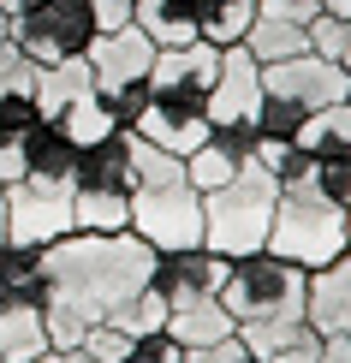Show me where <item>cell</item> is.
Here are the masks:
<instances>
[{"mask_svg":"<svg viewBox=\"0 0 351 363\" xmlns=\"http://www.w3.org/2000/svg\"><path fill=\"white\" fill-rule=\"evenodd\" d=\"M0 6H6L12 18H18V12H30V6H42V0H0Z\"/></svg>","mask_w":351,"mask_h":363,"instance_id":"74e56055","label":"cell"},{"mask_svg":"<svg viewBox=\"0 0 351 363\" xmlns=\"http://www.w3.org/2000/svg\"><path fill=\"white\" fill-rule=\"evenodd\" d=\"M310 54H322V60H340V42H345V18H333V12H316L310 24Z\"/></svg>","mask_w":351,"mask_h":363,"instance_id":"1f68e13d","label":"cell"},{"mask_svg":"<svg viewBox=\"0 0 351 363\" xmlns=\"http://www.w3.org/2000/svg\"><path fill=\"white\" fill-rule=\"evenodd\" d=\"M215 72H221V48L196 36V42H185V48H155L149 84H173V89H196V96H208Z\"/></svg>","mask_w":351,"mask_h":363,"instance_id":"2e32d148","label":"cell"},{"mask_svg":"<svg viewBox=\"0 0 351 363\" xmlns=\"http://www.w3.org/2000/svg\"><path fill=\"white\" fill-rule=\"evenodd\" d=\"M303 322H310L322 340L351 328V250H340V256H333V262H322V268H310Z\"/></svg>","mask_w":351,"mask_h":363,"instance_id":"5bb4252c","label":"cell"},{"mask_svg":"<svg viewBox=\"0 0 351 363\" xmlns=\"http://www.w3.org/2000/svg\"><path fill=\"white\" fill-rule=\"evenodd\" d=\"M292 143L303 149V155H316V161H351V101L316 108Z\"/></svg>","mask_w":351,"mask_h":363,"instance_id":"ffe728a7","label":"cell"},{"mask_svg":"<svg viewBox=\"0 0 351 363\" xmlns=\"http://www.w3.org/2000/svg\"><path fill=\"white\" fill-rule=\"evenodd\" d=\"M322 363H351V328H345V334H328V340H322Z\"/></svg>","mask_w":351,"mask_h":363,"instance_id":"836d02e7","label":"cell"},{"mask_svg":"<svg viewBox=\"0 0 351 363\" xmlns=\"http://www.w3.org/2000/svg\"><path fill=\"white\" fill-rule=\"evenodd\" d=\"M78 352H89L96 363H126V352H131V334H119L113 322H96L89 334L78 340Z\"/></svg>","mask_w":351,"mask_h":363,"instance_id":"f1b7e54d","label":"cell"},{"mask_svg":"<svg viewBox=\"0 0 351 363\" xmlns=\"http://www.w3.org/2000/svg\"><path fill=\"white\" fill-rule=\"evenodd\" d=\"M155 274V250L137 233H66L60 245L42 250V322L48 345L66 352L96 322L143 292Z\"/></svg>","mask_w":351,"mask_h":363,"instance_id":"6da1fadb","label":"cell"},{"mask_svg":"<svg viewBox=\"0 0 351 363\" xmlns=\"http://www.w3.org/2000/svg\"><path fill=\"white\" fill-rule=\"evenodd\" d=\"M274 256H286V262L298 268H322L333 256L345 250V208L328 203L316 185H298V191H280V203H274V226H268V245Z\"/></svg>","mask_w":351,"mask_h":363,"instance_id":"52a82bcc","label":"cell"},{"mask_svg":"<svg viewBox=\"0 0 351 363\" xmlns=\"http://www.w3.org/2000/svg\"><path fill=\"white\" fill-rule=\"evenodd\" d=\"M316 191H322L328 203L351 208V161H316Z\"/></svg>","mask_w":351,"mask_h":363,"instance_id":"d6a6232c","label":"cell"},{"mask_svg":"<svg viewBox=\"0 0 351 363\" xmlns=\"http://www.w3.org/2000/svg\"><path fill=\"white\" fill-rule=\"evenodd\" d=\"M185 363H262V357H256L250 345L238 340V328H233V334H226V340H208V345H191V352H185Z\"/></svg>","mask_w":351,"mask_h":363,"instance_id":"f546056e","label":"cell"},{"mask_svg":"<svg viewBox=\"0 0 351 363\" xmlns=\"http://www.w3.org/2000/svg\"><path fill=\"white\" fill-rule=\"evenodd\" d=\"M6 36H12V12L0 6V42H6Z\"/></svg>","mask_w":351,"mask_h":363,"instance_id":"ab89813d","label":"cell"},{"mask_svg":"<svg viewBox=\"0 0 351 363\" xmlns=\"http://www.w3.org/2000/svg\"><path fill=\"white\" fill-rule=\"evenodd\" d=\"M340 66H345V78H351V18H345V42H340Z\"/></svg>","mask_w":351,"mask_h":363,"instance_id":"8d00e7d4","label":"cell"},{"mask_svg":"<svg viewBox=\"0 0 351 363\" xmlns=\"http://www.w3.org/2000/svg\"><path fill=\"white\" fill-rule=\"evenodd\" d=\"M244 54H250L256 66H274V60L310 54V30L292 24V18H274V12H256L250 30H244Z\"/></svg>","mask_w":351,"mask_h":363,"instance_id":"44dd1931","label":"cell"},{"mask_svg":"<svg viewBox=\"0 0 351 363\" xmlns=\"http://www.w3.org/2000/svg\"><path fill=\"white\" fill-rule=\"evenodd\" d=\"M78 155L84 149L72 143L66 125L36 119L24 131V149H18V179H78Z\"/></svg>","mask_w":351,"mask_h":363,"instance_id":"9a60e30c","label":"cell"},{"mask_svg":"<svg viewBox=\"0 0 351 363\" xmlns=\"http://www.w3.org/2000/svg\"><path fill=\"white\" fill-rule=\"evenodd\" d=\"M303 292H310V268L286 262L274 250H256V256H233L226 262V280L215 298L233 315V328H250V322H298Z\"/></svg>","mask_w":351,"mask_h":363,"instance_id":"5b68a950","label":"cell"},{"mask_svg":"<svg viewBox=\"0 0 351 363\" xmlns=\"http://www.w3.org/2000/svg\"><path fill=\"white\" fill-rule=\"evenodd\" d=\"M345 96H351V78H345L340 60H322V54L274 60V66H262V108H256V131H262V138L292 143L316 108H333V101H345Z\"/></svg>","mask_w":351,"mask_h":363,"instance_id":"3957f363","label":"cell"},{"mask_svg":"<svg viewBox=\"0 0 351 363\" xmlns=\"http://www.w3.org/2000/svg\"><path fill=\"white\" fill-rule=\"evenodd\" d=\"M84 60H89V72H96V89L108 96V89H119V84L149 78V66H155V42H149L137 24H126V30H96L89 48H84Z\"/></svg>","mask_w":351,"mask_h":363,"instance_id":"4fadbf2b","label":"cell"},{"mask_svg":"<svg viewBox=\"0 0 351 363\" xmlns=\"http://www.w3.org/2000/svg\"><path fill=\"white\" fill-rule=\"evenodd\" d=\"M345 250H351V208H345Z\"/></svg>","mask_w":351,"mask_h":363,"instance_id":"60d3db41","label":"cell"},{"mask_svg":"<svg viewBox=\"0 0 351 363\" xmlns=\"http://www.w3.org/2000/svg\"><path fill=\"white\" fill-rule=\"evenodd\" d=\"M42 352H54L42 304H6L0 310V363H36Z\"/></svg>","mask_w":351,"mask_h":363,"instance_id":"d6986e66","label":"cell"},{"mask_svg":"<svg viewBox=\"0 0 351 363\" xmlns=\"http://www.w3.org/2000/svg\"><path fill=\"white\" fill-rule=\"evenodd\" d=\"M96 89V72H89V60H60V66H36V78H30V96H36V113L42 119H60L78 96Z\"/></svg>","mask_w":351,"mask_h":363,"instance_id":"e0dca14e","label":"cell"},{"mask_svg":"<svg viewBox=\"0 0 351 363\" xmlns=\"http://www.w3.org/2000/svg\"><path fill=\"white\" fill-rule=\"evenodd\" d=\"M54 125H66L78 149H89V143H101V138H108V131H119V125H113V113H108V96H101V89H89V96H78V101H72L66 113L54 119Z\"/></svg>","mask_w":351,"mask_h":363,"instance_id":"484cf974","label":"cell"},{"mask_svg":"<svg viewBox=\"0 0 351 363\" xmlns=\"http://www.w3.org/2000/svg\"><path fill=\"white\" fill-rule=\"evenodd\" d=\"M262 108V66L244 54V42L221 48V72L208 84V125H256Z\"/></svg>","mask_w":351,"mask_h":363,"instance_id":"7c38bea8","label":"cell"},{"mask_svg":"<svg viewBox=\"0 0 351 363\" xmlns=\"http://www.w3.org/2000/svg\"><path fill=\"white\" fill-rule=\"evenodd\" d=\"M6 304H42V250L0 245V310Z\"/></svg>","mask_w":351,"mask_h":363,"instance_id":"7402d4cb","label":"cell"},{"mask_svg":"<svg viewBox=\"0 0 351 363\" xmlns=\"http://www.w3.org/2000/svg\"><path fill=\"white\" fill-rule=\"evenodd\" d=\"M131 131H108L78 155L72 226L78 233H131Z\"/></svg>","mask_w":351,"mask_h":363,"instance_id":"8992f818","label":"cell"},{"mask_svg":"<svg viewBox=\"0 0 351 363\" xmlns=\"http://www.w3.org/2000/svg\"><path fill=\"white\" fill-rule=\"evenodd\" d=\"M143 108H149V78H137V84H119V89H108V113H113V125H119V131H137Z\"/></svg>","mask_w":351,"mask_h":363,"instance_id":"83f0119b","label":"cell"},{"mask_svg":"<svg viewBox=\"0 0 351 363\" xmlns=\"http://www.w3.org/2000/svg\"><path fill=\"white\" fill-rule=\"evenodd\" d=\"M226 280V256L191 245V250H155V274L149 286L167 298V310H185V304H203V298H215Z\"/></svg>","mask_w":351,"mask_h":363,"instance_id":"8fae6325","label":"cell"},{"mask_svg":"<svg viewBox=\"0 0 351 363\" xmlns=\"http://www.w3.org/2000/svg\"><path fill=\"white\" fill-rule=\"evenodd\" d=\"M72 226V179H12L6 185V245L48 250Z\"/></svg>","mask_w":351,"mask_h":363,"instance_id":"9c48e42d","label":"cell"},{"mask_svg":"<svg viewBox=\"0 0 351 363\" xmlns=\"http://www.w3.org/2000/svg\"><path fill=\"white\" fill-rule=\"evenodd\" d=\"M268 363H322V345H303V352H286V357H268Z\"/></svg>","mask_w":351,"mask_h":363,"instance_id":"d590c367","label":"cell"},{"mask_svg":"<svg viewBox=\"0 0 351 363\" xmlns=\"http://www.w3.org/2000/svg\"><path fill=\"white\" fill-rule=\"evenodd\" d=\"M131 233L149 250L203 245V191L185 179V161L143 138L131 143Z\"/></svg>","mask_w":351,"mask_h":363,"instance_id":"7a4b0ae2","label":"cell"},{"mask_svg":"<svg viewBox=\"0 0 351 363\" xmlns=\"http://www.w3.org/2000/svg\"><path fill=\"white\" fill-rule=\"evenodd\" d=\"M208 131H215L208 125V96L173 89V84H149V108H143V119H137L131 138H143V143H155V149H167V155L185 161Z\"/></svg>","mask_w":351,"mask_h":363,"instance_id":"30bf717a","label":"cell"},{"mask_svg":"<svg viewBox=\"0 0 351 363\" xmlns=\"http://www.w3.org/2000/svg\"><path fill=\"white\" fill-rule=\"evenodd\" d=\"M238 340L250 345L262 363L268 357H286V352H303V345H322V334H316L303 315H298V322H250V328H238Z\"/></svg>","mask_w":351,"mask_h":363,"instance_id":"d4e9b609","label":"cell"},{"mask_svg":"<svg viewBox=\"0 0 351 363\" xmlns=\"http://www.w3.org/2000/svg\"><path fill=\"white\" fill-rule=\"evenodd\" d=\"M96 36V18H89V0H42L12 18V48H18L30 66H60V60H78Z\"/></svg>","mask_w":351,"mask_h":363,"instance_id":"ba28073f","label":"cell"},{"mask_svg":"<svg viewBox=\"0 0 351 363\" xmlns=\"http://www.w3.org/2000/svg\"><path fill=\"white\" fill-rule=\"evenodd\" d=\"M345 101H351V96H345Z\"/></svg>","mask_w":351,"mask_h":363,"instance_id":"b9f144b4","label":"cell"},{"mask_svg":"<svg viewBox=\"0 0 351 363\" xmlns=\"http://www.w3.org/2000/svg\"><path fill=\"white\" fill-rule=\"evenodd\" d=\"M108 322L119 328V334H131V340H143V334H161L167 328V298L155 292V286H143V292H131L126 304H119Z\"/></svg>","mask_w":351,"mask_h":363,"instance_id":"4316f807","label":"cell"},{"mask_svg":"<svg viewBox=\"0 0 351 363\" xmlns=\"http://www.w3.org/2000/svg\"><path fill=\"white\" fill-rule=\"evenodd\" d=\"M36 363H96L89 352H78V345H66V352H42Z\"/></svg>","mask_w":351,"mask_h":363,"instance_id":"e575fe53","label":"cell"},{"mask_svg":"<svg viewBox=\"0 0 351 363\" xmlns=\"http://www.w3.org/2000/svg\"><path fill=\"white\" fill-rule=\"evenodd\" d=\"M167 334L179 345H208V340H226L233 334V315L221 310V298H203V304H185V310H167Z\"/></svg>","mask_w":351,"mask_h":363,"instance_id":"cb8c5ba5","label":"cell"},{"mask_svg":"<svg viewBox=\"0 0 351 363\" xmlns=\"http://www.w3.org/2000/svg\"><path fill=\"white\" fill-rule=\"evenodd\" d=\"M126 363H185V345H179V340L161 328V334H143V340H131Z\"/></svg>","mask_w":351,"mask_h":363,"instance_id":"4dcf8cb0","label":"cell"},{"mask_svg":"<svg viewBox=\"0 0 351 363\" xmlns=\"http://www.w3.org/2000/svg\"><path fill=\"white\" fill-rule=\"evenodd\" d=\"M191 6H196V36L215 42V48L244 42V30L256 18V0H191Z\"/></svg>","mask_w":351,"mask_h":363,"instance_id":"603a6c76","label":"cell"},{"mask_svg":"<svg viewBox=\"0 0 351 363\" xmlns=\"http://www.w3.org/2000/svg\"><path fill=\"white\" fill-rule=\"evenodd\" d=\"M0 245H6V185H0Z\"/></svg>","mask_w":351,"mask_h":363,"instance_id":"f35d334b","label":"cell"},{"mask_svg":"<svg viewBox=\"0 0 351 363\" xmlns=\"http://www.w3.org/2000/svg\"><path fill=\"white\" fill-rule=\"evenodd\" d=\"M274 203H280V179L256 161L226 179L221 191L203 196V250L215 256H256L268 245V226H274Z\"/></svg>","mask_w":351,"mask_h":363,"instance_id":"277c9868","label":"cell"},{"mask_svg":"<svg viewBox=\"0 0 351 363\" xmlns=\"http://www.w3.org/2000/svg\"><path fill=\"white\" fill-rule=\"evenodd\" d=\"M131 24L143 30L155 48H185V42H196V6L191 0H137Z\"/></svg>","mask_w":351,"mask_h":363,"instance_id":"ac0fdd59","label":"cell"}]
</instances>
